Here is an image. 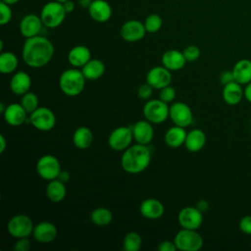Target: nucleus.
<instances>
[{"label":"nucleus","instance_id":"1","mask_svg":"<svg viewBox=\"0 0 251 251\" xmlns=\"http://www.w3.org/2000/svg\"><path fill=\"white\" fill-rule=\"evenodd\" d=\"M52 42L41 35L25 38L22 49V57L25 64L30 68H42L46 66L54 55Z\"/></svg>","mask_w":251,"mask_h":251},{"label":"nucleus","instance_id":"2","mask_svg":"<svg viewBox=\"0 0 251 251\" xmlns=\"http://www.w3.org/2000/svg\"><path fill=\"white\" fill-rule=\"evenodd\" d=\"M151 162V153L147 145L139 143L127 147L121 158L122 169L130 175H137L145 171Z\"/></svg>","mask_w":251,"mask_h":251},{"label":"nucleus","instance_id":"3","mask_svg":"<svg viewBox=\"0 0 251 251\" xmlns=\"http://www.w3.org/2000/svg\"><path fill=\"white\" fill-rule=\"evenodd\" d=\"M85 80L86 78L81 70L78 71L76 68L68 69L59 77V87L67 96L75 97L83 91Z\"/></svg>","mask_w":251,"mask_h":251},{"label":"nucleus","instance_id":"4","mask_svg":"<svg viewBox=\"0 0 251 251\" xmlns=\"http://www.w3.org/2000/svg\"><path fill=\"white\" fill-rule=\"evenodd\" d=\"M66 15L67 12L63 4L56 0L46 3L40 12V18L43 25L49 28H55L61 25Z\"/></svg>","mask_w":251,"mask_h":251},{"label":"nucleus","instance_id":"5","mask_svg":"<svg viewBox=\"0 0 251 251\" xmlns=\"http://www.w3.org/2000/svg\"><path fill=\"white\" fill-rule=\"evenodd\" d=\"M174 242L180 251H198L203 247V238L196 229L181 228L174 238Z\"/></svg>","mask_w":251,"mask_h":251},{"label":"nucleus","instance_id":"6","mask_svg":"<svg viewBox=\"0 0 251 251\" xmlns=\"http://www.w3.org/2000/svg\"><path fill=\"white\" fill-rule=\"evenodd\" d=\"M143 115L152 124H162L170 117V107L161 99H151L144 104Z\"/></svg>","mask_w":251,"mask_h":251},{"label":"nucleus","instance_id":"7","mask_svg":"<svg viewBox=\"0 0 251 251\" xmlns=\"http://www.w3.org/2000/svg\"><path fill=\"white\" fill-rule=\"evenodd\" d=\"M33 228L34 225L32 220L24 214L13 216L7 224L8 232L15 238L29 237V235L32 234Z\"/></svg>","mask_w":251,"mask_h":251},{"label":"nucleus","instance_id":"8","mask_svg":"<svg viewBox=\"0 0 251 251\" xmlns=\"http://www.w3.org/2000/svg\"><path fill=\"white\" fill-rule=\"evenodd\" d=\"M61 171L62 170L59 160L57 159V157L50 154L41 156L36 163L37 175L41 178L48 181L58 178Z\"/></svg>","mask_w":251,"mask_h":251},{"label":"nucleus","instance_id":"9","mask_svg":"<svg viewBox=\"0 0 251 251\" xmlns=\"http://www.w3.org/2000/svg\"><path fill=\"white\" fill-rule=\"evenodd\" d=\"M29 122L38 130L49 131L56 125V116L47 107H38L29 116Z\"/></svg>","mask_w":251,"mask_h":251},{"label":"nucleus","instance_id":"10","mask_svg":"<svg viewBox=\"0 0 251 251\" xmlns=\"http://www.w3.org/2000/svg\"><path fill=\"white\" fill-rule=\"evenodd\" d=\"M133 139L132 129L129 126H118L109 134L108 144L114 151H125L130 146Z\"/></svg>","mask_w":251,"mask_h":251},{"label":"nucleus","instance_id":"11","mask_svg":"<svg viewBox=\"0 0 251 251\" xmlns=\"http://www.w3.org/2000/svg\"><path fill=\"white\" fill-rule=\"evenodd\" d=\"M177 221L182 228L197 230L203 224V213L196 206H187L178 212Z\"/></svg>","mask_w":251,"mask_h":251},{"label":"nucleus","instance_id":"12","mask_svg":"<svg viewBox=\"0 0 251 251\" xmlns=\"http://www.w3.org/2000/svg\"><path fill=\"white\" fill-rule=\"evenodd\" d=\"M170 118L176 126L186 127L193 122V113L186 103L175 102L170 107Z\"/></svg>","mask_w":251,"mask_h":251},{"label":"nucleus","instance_id":"13","mask_svg":"<svg viewBox=\"0 0 251 251\" xmlns=\"http://www.w3.org/2000/svg\"><path fill=\"white\" fill-rule=\"evenodd\" d=\"M146 82L154 89H162L172 82V73L162 66H156L150 69L146 75Z\"/></svg>","mask_w":251,"mask_h":251},{"label":"nucleus","instance_id":"14","mask_svg":"<svg viewBox=\"0 0 251 251\" xmlns=\"http://www.w3.org/2000/svg\"><path fill=\"white\" fill-rule=\"evenodd\" d=\"M144 24L138 20H129L121 26V36L127 42H135L141 40L146 33Z\"/></svg>","mask_w":251,"mask_h":251},{"label":"nucleus","instance_id":"15","mask_svg":"<svg viewBox=\"0 0 251 251\" xmlns=\"http://www.w3.org/2000/svg\"><path fill=\"white\" fill-rule=\"evenodd\" d=\"M43 25L40 16L27 14L20 22V32L25 38L33 37L39 34Z\"/></svg>","mask_w":251,"mask_h":251},{"label":"nucleus","instance_id":"16","mask_svg":"<svg viewBox=\"0 0 251 251\" xmlns=\"http://www.w3.org/2000/svg\"><path fill=\"white\" fill-rule=\"evenodd\" d=\"M132 134L133 139L136 143L147 145L149 144L154 136V128L152 126V123L145 120H140L136 122L132 126Z\"/></svg>","mask_w":251,"mask_h":251},{"label":"nucleus","instance_id":"17","mask_svg":"<svg viewBox=\"0 0 251 251\" xmlns=\"http://www.w3.org/2000/svg\"><path fill=\"white\" fill-rule=\"evenodd\" d=\"M57 227L51 222H40L34 226L32 236L39 243H50L57 237Z\"/></svg>","mask_w":251,"mask_h":251},{"label":"nucleus","instance_id":"18","mask_svg":"<svg viewBox=\"0 0 251 251\" xmlns=\"http://www.w3.org/2000/svg\"><path fill=\"white\" fill-rule=\"evenodd\" d=\"M139 212L142 217L148 220L160 219L165 213L163 203L156 198H147L139 206Z\"/></svg>","mask_w":251,"mask_h":251},{"label":"nucleus","instance_id":"19","mask_svg":"<svg viewBox=\"0 0 251 251\" xmlns=\"http://www.w3.org/2000/svg\"><path fill=\"white\" fill-rule=\"evenodd\" d=\"M26 115L27 112L21 103L9 104L3 113L5 122L12 126H22L26 120Z\"/></svg>","mask_w":251,"mask_h":251},{"label":"nucleus","instance_id":"20","mask_svg":"<svg viewBox=\"0 0 251 251\" xmlns=\"http://www.w3.org/2000/svg\"><path fill=\"white\" fill-rule=\"evenodd\" d=\"M90 18L97 23H106L112 17V7L105 0H93L88 8Z\"/></svg>","mask_w":251,"mask_h":251},{"label":"nucleus","instance_id":"21","mask_svg":"<svg viewBox=\"0 0 251 251\" xmlns=\"http://www.w3.org/2000/svg\"><path fill=\"white\" fill-rule=\"evenodd\" d=\"M161 62L165 68L172 72L182 69L187 61L182 52L176 49H170L162 55Z\"/></svg>","mask_w":251,"mask_h":251},{"label":"nucleus","instance_id":"22","mask_svg":"<svg viewBox=\"0 0 251 251\" xmlns=\"http://www.w3.org/2000/svg\"><path fill=\"white\" fill-rule=\"evenodd\" d=\"M31 86V78L25 72L20 71L13 75L10 80V89L16 95H24L29 91Z\"/></svg>","mask_w":251,"mask_h":251},{"label":"nucleus","instance_id":"23","mask_svg":"<svg viewBox=\"0 0 251 251\" xmlns=\"http://www.w3.org/2000/svg\"><path fill=\"white\" fill-rule=\"evenodd\" d=\"M222 95L224 101L227 105L234 106L239 104L242 98L244 97V89H242L240 83L232 81L224 85Z\"/></svg>","mask_w":251,"mask_h":251},{"label":"nucleus","instance_id":"24","mask_svg":"<svg viewBox=\"0 0 251 251\" xmlns=\"http://www.w3.org/2000/svg\"><path fill=\"white\" fill-rule=\"evenodd\" d=\"M90 59V50L84 45H76L68 53V61L74 68H82Z\"/></svg>","mask_w":251,"mask_h":251},{"label":"nucleus","instance_id":"25","mask_svg":"<svg viewBox=\"0 0 251 251\" xmlns=\"http://www.w3.org/2000/svg\"><path fill=\"white\" fill-rule=\"evenodd\" d=\"M206 143V134L200 128H193L187 132L184 145L189 152L200 151Z\"/></svg>","mask_w":251,"mask_h":251},{"label":"nucleus","instance_id":"26","mask_svg":"<svg viewBox=\"0 0 251 251\" xmlns=\"http://www.w3.org/2000/svg\"><path fill=\"white\" fill-rule=\"evenodd\" d=\"M232 73L234 76V80L238 83L247 84L251 81V61L248 59H241L237 61L233 68Z\"/></svg>","mask_w":251,"mask_h":251},{"label":"nucleus","instance_id":"27","mask_svg":"<svg viewBox=\"0 0 251 251\" xmlns=\"http://www.w3.org/2000/svg\"><path fill=\"white\" fill-rule=\"evenodd\" d=\"M185 127L178 126H174L170 127L164 136L166 144L171 147V148H177L181 145L184 144L186 134L187 132L184 129Z\"/></svg>","mask_w":251,"mask_h":251},{"label":"nucleus","instance_id":"28","mask_svg":"<svg viewBox=\"0 0 251 251\" xmlns=\"http://www.w3.org/2000/svg\"><path fill=\"white\" fill-rule=\"evenodd\" d=\"M46 197L54 203L61 202L67 194V189L65 182L60 180L59 178H55L52 180H49L47 186H46Z\"/></svg>","mask_w":251,"mask_h":251},{"label":"nucleus","instance_id":"29","mask_svg":"<svg viewBox=\"0 0 251 251\" xmlns=\"http://www.w3.org/2000/svg\"><path fill=\"white\" fill-rule=\"evenodd\" d=\"M81 72L86 79L95 80L100 78L105 73V65L99 59H90L82 68Z\"/></svg>","mask_w":251,"mask_h":251},{"label":"nucleus","instance_id":"30","mask_svg":"<svg viewBox=\"0 0 251 251\" xmlns=\"http://www.w3.org/2000/svg\"><path fill=\"white\" fill-rule=\"evenodd\" d=\"M93 141L92 131L86 126L77 127L73 134V142L78 149H87Z\"/></svg>","mask_w":251,"mask_h":251},{"label":"nucleus","instance_id":"31","mask_svg":"<svg viewBox=\"0 0 251 251\" xmlns=\"http://www.w3.org/2000/svg\"><path fill=\"white\" fill-rule=\"evenodd\" d=\"M19 65L18 57L13 52H1L0 55V73L9 75L16 71Z\"/></svg>","mask_w":251,"mask_h":251},{"label":"nucleus","instance_id":"32","mask_svg":"<svg viewBox=\"0 0 251 251\" xmlns=\"http://www.w3.org/2000/svg\"><path fill=\"white\" fill-rule=\"evenodd\" d=\"M90 221L92 224L98 226H108L112 220H113V215L112 212L104 207H99L94 209L90 213Z\"/></svg>","mask_w":251,"mask_h":251},{"label":"nucleus","instance_id":"33","mask_svg":"<svg viewBox=\"0 0 251 251\" xmlns=\"http://www.w3.org/2000/svg\"><path fill=\"white\" fill-rule=\"evenodd\" d=\"M142 245V238L138 232L129 231L123 241V248L126 251H138Z\"/></svg>","mask_w":251,"mask_h":251},{"label":"nucleus","instance_id":"34","mask_svg":"<svg viewBox=\"0 0 251 251\" xmlns=\"http://www.w3.org/2000/svg\"><path fill=\"white\" fill-rule=\"evenodd\" d=\"M21 104L25 108V110L27 112V114H31L34 110H36L38 106V97L35 93L28 91L25 94L22 95Z\"/></svg>","mask_w":251,"mask_h":251},{"label":"nucleus","instance_id":"35","mask_svg":"<svg viewBox=\"0 0 251 251\" xmlns=\"http://www.w3.org/2000/svg\"><path fill=\"white\" fill-rule=\"evenodd\" d=\"M144 26L147 32L149 33H155L160 30V28L163 25V20L162 18L157 14H151L149 15L145 21H144Z\"/></svg>","mask_w":251,"mask_h":251},{"label":"nucleus","instance_id":"36","mask_svg":"<svg viewBox=\"0 0 251 251\" xmlns=\"http://www.w3.org/2000/svg\"><path fill=\"white\" fill-rule=\"evenodd\" d=\"M187 62H194L200 57V49L196 45H188L182 51Z\"/></svg>","mask_w":251,"mask_h":251},{"label":"nucleus","instance_id":"37","mask_svg":"<svg viewBox=\"0 0 251 251\" xmlns=\"http://www.w3.org/2000/svg\"><path fill=\"white\" fill-rule=\"evenodd\" d=\"M12 19V10L10 5L0 2V25H7Z\"/></svg>","mask_w":251,"mask_h":251},{"label":"nucleus","instance_id":"38","mask_svg":"<svg viewBox=\"0 0 251 251\" xmlns=\"http://www.w3.org/2000/svg\"><path fill=\"white\" fill-rule=\"evenodd\" d=\"M176 98V90L174 87L168 85L160 89V99L166 103H171Z\"/></svg>","mask_w":251,"mask_h":251},{"label":"nucleus","instance_id":"39","mask_svg":"<svg viewBox=\"0 0 251 251\" xmlns=\"http://www.w3.org/2000/svg\"><path fill=\"white\" fill-rule=\"evenodd\" d=\"M238 227L241 232L251 235V215H246L239 220Z\"/></svg>","mask_w":251,"mask_h":251},{"label":"nucleus","instance_id":"40","mask_svg":"<svg viewBox=\"0 0 251 251\" xmlns=\"http://www.w3.org/2000/svg\"><path fill=\"white\" fill-rule=\"evenodd\" d=\"M153 89H154V88H153L150 84H148V83L146 82V83H144V84H141V85L138 87V89H137V95H138V97H139L140 99L148 100V99L151 97L152 93H153Z\"/></svg>","mask_w":251,"mask_h":251},{"label":"nucleus","instance_id":"41","mask_svg":"<svg viewBox=\"0 0 251 251\" xmlns=\"http://www.w3.org/2000/svg\"><path fill=\"white\" fill-rule=\"evenodd\" d=\"M30 240L28 237H22L17 238V241L15 242L13 249L15 251H28L30 249Z\"/></svg>","mask_w":251,"mask_h":251},{"label":"nucleus","instance_id":"42","mask_svg":"<svg viewBox=\"0 0 251 251\" xmlns=\"http://www.w3.org/2000/svg\"><path fill=\"white\" fill-rule=\"evenodd\" d=\"M157 249L159 251H176L177 248L175 244L174 241H170V240H163L159 243V245L157 246Z\"/></svg>","mask_w":251,"mask_h":251},{"label":"nucleus","instance_id":"43","mask_svg":"<svg viewBox=\"0 0 251 251\" xmlns=\"http://www.w3.org/2000/svg\"><path fill=\"white\" fill-rule=\"evenodd\" d=\"M220 81L223 85H226L229 82H232V81H235L234 80V76H233V73L232 71H228V70H226L224 72L221 73L220 75Z\"/></svg>","mask_w":251,"mask_h":251},{"label":"nucleus","instance_id":"44","mask_svg":"<svg viewBox=\"0 0 251 251\" xmlns=\"http://www.w3.org/2000/svg\"><path fill=\"white\" fill-rule=\"evenodd\" d=\"M196 208L202 213H205L209 209V202L206 199H200L196 204Z\"/></svg>","mask_w":251,"mask_h":251},{"label":"nucleus","instance_id":"45","mask_svg":"<svg viewBox=\"0 0 251 251\" xmlns=\"http://www.w3.org/2000/svg\"><path fill=\"white\" fill-rule=\"evenodd\" d=\"M62 4H63L67 14L68 13H72L75 10V3L72 0H68V1H66V2H64Z\"/></svg>","mask_w":251,"mask_h":251},{"label":"nucleus","instance_id":"46","mask_svg":"<svg viewBox=\"0 0 251 251\" xmlns=\"http://www.w3.org/2000/svg\"><path fill=\"white\" fill-rule=\"evenodd\" d=\"M244 98L251 103V81L248 82L244 88Z\"/></svg>","mask_w":251,"mask_h":251},{"label":"nucleus","instance_id":"47","mask_svg":"<svg viewBox=\"0 0 251 251\" xmlns=\"http://www.w3.org/2000/svg\"><path fill=\"white\" fill-rule=\"evenodd\" d=\"M58 178L60 180H62L63 182H67L70 179V174L67 171H61V173L59 174Z\"/></svg>","mask_w":251,"mask_h":251},{"label":"nucleus","instance_id":"48","mask_svg":"<svg viewBox=\"0 0 251 251\" xmlns=\"http://www.w3.org/2000/svg\"><path fill=\"white\" fill-rule=\"evenodd\" d=\"M7 147V141L3 134H0V153H3Z\"/></svg>","mask_w":251,"mask_h":251},{"label":"nucleus","instance_id":"49","mask_svg":"<svg viewBox=\"0 0 251 251\" xmlns=\"http://www.w3.org/2000/svg\"><path fill=\"white\" fill-rule=\"evenodd\" d=\"M93 0H78V4L82 9H87L90 7Z\"/></svg>","mask_w":251,"mask_h":251},{"label":"nucleus","instance_id":"50","mask_svg":"<svg viewBox=\"0 0 251 251\" xmlns=\"http://www.w3.org/2000/svg\"><path fill=\"white\" fill-rule=\"evenodd\" d=\"M1 1L6 3V4H8V5H10V6H12V5H14V4L19 2V0H1Z\"/></svg>","mask_w":251,"mask_h":251},{"label":"nucleus","instance_id":"51","mask_svg":"<svg viewBox=\"0 0 251 251\" xmlns=\"http://www.w3.org/2000/svg\"><path fill=\"white\" fill-rule=\"evenodd\" d=\"M7 107V106H6ZM6 107H5V105H4V103L3 102H1L0 103V113H4V111H5V109H6Z\"/></svg>","mask_w":251,"mask_h":251},{"label":"nucleus","instance_id":"52","mask_svg":"<svg viewBox=\"0 0 251 251\" xmlns=\"http://www.w3.org/2000/svg\"><path fill=\"white\" fill-rule=\"evenodd\" d=\"M56 1H58V2H60V3H64V2H66V1H68V0H56Z\"/></svg>","mask_w":251,"mask_h":251}]
</instances>
